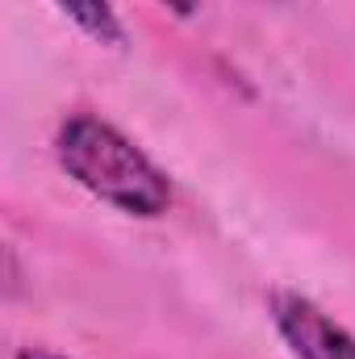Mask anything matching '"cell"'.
<instances>
[{
	"label": "cell",
	"instance_id": "cell-1",
	"mask_svg": "<svg viewBox=\"0 0 355 359\" xmlns=\"http://www.w3.org/2000/svg\"><path fill=\"white\" fill-rule=\"evenodd\" d=\"M55 163L88 196L113 205L126 217L155 222L172 209L168 172L113 121L96 113H67L55 130Z\"/></svg>",
	"mask_w": 355,
	"mask_h": 359
},
{
	"label": "cell",
	"instance_id": "cell-2",
	"mask_svg": "<svg viewBox=\"0 0 355 359\" xmlns=\"http://www.w3.org/2000/svg\"><path fill=\"white\" fill-rule=\"evenodd\" d=\"M267 318L293 359H355V334L305 292L276 288L267 297Z\"/></svg>",
	"mask_w": 355,
	"mask_h": 359
},
{
	"label": "cell",
	"instance_id": "cell-3",
	"mask_svg": "<svg viewBox=\"0 0 355 359\" xmlns=\"http://www.w3.org/2000/svg\"><path fill=\"white\" fill-rule=\"evenodd\" d=\"M55 4L67 13V21L80 34H88L92 42H100V46H126V29H121V17H117L113 0H55Z\"/></svg>",
	"mask_w": 355,
	"mask_h": 359
},
{
	"label": "cell",
	"instance_id": "cell-4",
	"mask_svg": "<svg viewBox=\"0 0 355 359\" xmlns=\"http://www.w3.org/2000/svg\"><path fill=\"white\" fill-rule=\"evenodd\" d=\"M159 4H163L168 13H176V17H184V21L201 13V0H159Z\"/></svg>",
	"mask_w": 355,
	"mask_h": 359
},
{
	"label": "cell",
	"instance_id": "cell-5",
	"mask_svg": "<svg viewBox=\"0 0 355 359\" xmlns=\"http://www.w3.org/2000/svg\"><path fill=\"white\" fill-rule=\"evenodd\" d=\"M13 359H67L63 351H51V347H21Z\"/></svg>",
	"mask_w": 355,
	"mask_h": 359
}]
</instances>
